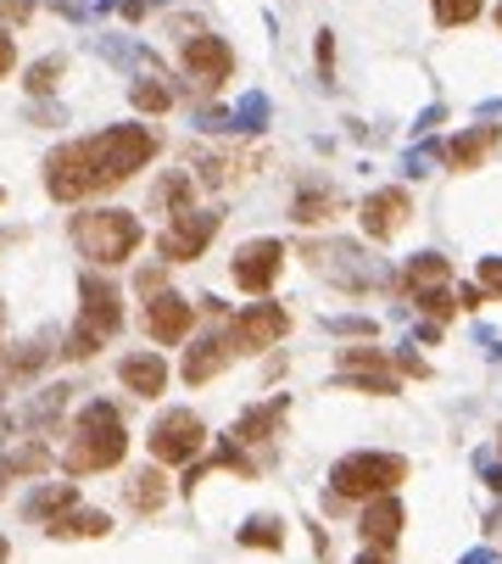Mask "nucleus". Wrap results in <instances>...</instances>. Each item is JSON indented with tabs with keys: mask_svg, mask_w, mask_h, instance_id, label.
Here are the masks:
<instances>
[{
	"mask_svg": "<svg viewBox=\"0 0 502 564\" xmlns=\"http://www.w3.org/2000/svg\"><path fill=\"white\" fill-rule=\"evenodd\" d=\"M129 453V431L112 403H89L79 413V425L68 436V453H62V469L68 476H95V469H118Z\"/></svg>",
	"mask_w": 502,
	"mask_h": 564,
	"instance_id": "obj_1",
	"label": "nucleus"
},
{
	"mask_svg": "<svg viewBox=\"0 0 502 564\" xmlns=\"http://www.w3.org/2000/svg\"><path fill=\"white\" fill-rule=\"evenodd\" d=\"M73 247H79L89 263H100V268H118V263H129L134 247H140V218L123 213V207L79 213V218H73Z\"/></svg>",
	"mask_w": 502,
	"mask_h": 564,
	"instance_id": "obj_2",
	"label": "nucleus"
},
{
	"mask_svg": "<svg viewBox=\"0 0 502 564\" xmlns=\"http://www.w3.org/2000/svg\"><path fill=\"white\" fill-rule=\"evenodd\" d=\"M408 481V458L402 453H346L335 469H330V487L335 497H351V503H369V497H385Z\"/></svg>",
	"mask_w": 502,
	"mask_h": 564,
	"instance_id": "obj_3",
	"label": "nucleus"
},
{
	"mask_svg": "<svg viewBox=\"0 0 502 564\" xmlns=\"http://www.w3.org/2000/svg\"><path fill=\"white\" fill-rule=\"evenodd\" d=\"M95 152V168H100V191H112V184L134 179L151 157H157V134L140 129V123H118V129H100L89 140Z\"/></svg>",
	"mask_w": 502,
	"mask_h": 564,
	"instance_id": "obj_4",
	"label": "nucleus"
},
{
	"mask_svg": "<svg viewBox=\"0 0 502 564\" xmlns=\"http://www.w3.org/2000/svg\"><path fill=\"white\" fill-rule=\"evenodd\" d=\"M79 297H84V308H79V324L68 331V358H89L100 341H112L118 336V324H123V302H118V291L107 286V279H95V274H84L79 279Z\"/></svg>",
	"mask_w": 502,
	"mask_h": 564,
	"instance_id": "obj_5",
	"label": "nucleus"
},
{
	"mask_svg": "<svg viewBox=\"0 0 502 564\" xmlns=\"http://www.w3.org/2000/svg\"><path fill=\"white\" fill-rule=\"evenodd\" d=\"M45 191L57 202H84L100 191V168H95L89 140H73V146H57L45 157Z\"/></svg>",
	"mask_w": 502,
	"mask_h": 564,
	"instance_id": "obj_6",
	"label": "nucleus"
},
{
	"mask_svg": "<svg viewBox=\"0 0 502 564\" xmlns=\"http://www.w3.org/2000/svg\"><path fill=\"white\" fill-rule=\"evenodd\" d=\"M207 447V425L190 413V408H174V413H163V425L151 431V458L157 464H195V453Z\"/></svg>",
	"mask_w": 502,
	"mask_h": 564,
	"instance_id": "obj_7",
	"label": "nucleus"
},
{
	"mask_svg": "<svg viewBox=\"0 0 502 564\" xmlns=\"http://www.w3.org/2000/svg\"><path fill=\"white\" fill-rule=\"evenodd\" d=\"M218 235V213H174V224L157 235V257L163 263H195Z\"/></svg>",
	"mask_w": 502,
	"mask_h": 564,
	"instance_id": "obj_8",
	"label": "nucleus"
},
{
	"mask_svg": "<svg viewBox=\"0 0 502 564\" xmlns=\"http://www.w3.org/2000/svg\"><path fill=\"white\" fill-rule=\"evenodd\" d=\"M285 336H290V313L279 302H258V308L235 313V324H229L235 352H263V347H279Z\"/></svg>",
	"mask_w": 502,
	"mask_h": 564,
	"instance_id": "obj_9",
	"label": "nucleus"
},
{
	"mask_svg": "<svg viewBox=\"0 0 502 564\" xmlns=\"http://www.w3.org/2000/svg\"><path fill=\"white\" fill-rule=\"evenodd\" d=\"M229 268H235V286H240V291L263 297L274 279H279V268H285V247H279V241H246Z\"/></svg>",
	"mask_w": 502,
	"mask_h": 564,
	"instance_id": "obj_10",
	"label": "nucleus"
},
{
	"mask_svg": "<svg viewBox=\"0 0 502 564\" xmlns=\"http://www.w3.org/2000/svg\"><path fill=\"white\" fill-rule=\"evenodd\" d=\"M190 331H195V302L190 297L163 291L157 302H145V336L157 341V347H179Z\"/></svg>",
	"mask_w": 502,
	"mask_h": 564,
	"instance_id": "obj_11",
	"label": "nucleus"
},
{
	"mask_svg": "<svg viewBox=\"0 0 502 564\" xmlns=\"http://www.w3.org/2000/svg\"><path fill=\"white\" fill-rule=\"evenodd\" d=\"M358 218H363V235H369V241H391V235L414 218V196H408V191H396V184H385V191L363 196Z\"/></svg>",
	"mask_w": 502,
	"mask_h": 564,
	"instance_id": "obj_12",
	"label": "nucleus"
},
{
	"mask_svg": "<svg viewBox=\"0 0 502 564\" xmlns=\"http://www.w3.org/2000/svg\"><path fill=\"white\" fill-rule=\"evenodd\" d=\"M184 68H190V79H201L207 89H218V84L235 73V51H229L218 34H190V39H184Z\"/></svg>",
	"mask_w": 502,
	"mask_h": 564,
	"instance_id": "obj_13",
	"label": "nucleus"
},
{
	"mask_svg": "<svg viewBox=\"0 0 502 564\" xmlns=\"http://www.w3.org/2000/svg\"><path fill=\"white\" fill-rule=\"evenodd\" d=\"M229 358H235L229 331H224V336H207V341H195V347L184 352V363H179L184 386H207V381H218V374L229 369Z\"/></svg>",
	"mask_w": 502,
	"mask_h": 564,
	"instance_id": "obj_14",
	"label": "nucleus"
},
{
	"mask_svg": "<svg viewBox=\"0 0 502 564\" xmlns=\"http://www.w3.org/2000/svg\"><path fill=\"white\" fill-rule=\"evenodd\" d=\"M285 397H274V403H258L251 413H240L235 419V431H229V442H240V447H263V442H274L279 436V425H285Z\"/></svg>",
	"mask_w": 502,
	"mask_h": 564,
	"instance_id": "obj_15",
	"label": "nucleus"
},
{
	"mask_svg": "<svg viewBox=\"0 0 502 564\" xmlns=\"http://www.w3.org/2000/svg\"><path fill=\"white\" fill-rule=\"evenodd\" d=\"M358 531H363V542L369 548H396V537H402V503L385 492V497H369V508H363V520H358Z\"/></svg>",
	"mask_w": 502,
	"mask_h": 564,
	"instance_id": "obj_16",
	"label": "nucleus"
},
{
	"mask_svg": "<svg viewBox=\"0 0 502 564\" xmlns=\"http://www.w3.org/2000/svg\"><path fill=\"white\" fill-rule=\"evenodd\" d=\"M497 146H502V129H497V123H480V129L458 134V140L446 146V168H452V173H469V168H480Z\"/></svg>",
	"mask_w": 502,
	"mask_h": 564,
	"instance_id": "obj_17",
	"label": "nucleus"
},
{
	"mask_svg": "<svg viewBox=\"0 0 502 564\" xmlns=\"http://www.w3.org/2000/svg\"><path fill=\"white\" fill-rule=\"evenodd\" d=\"M118 374H123V386H129L134 397H163V386H168V363H163L157 352H134V358H123Z\"/></svg>",
	"mask_w": 502,
	"mask_h": 564,
	"instance_id": "obj_18",
	"label": "nucleus"
},
{
	"mask_svg": "<svg viewBox=\"0 0 502 564\" xmlns=\"http://www.w3.org/2000/svg\"><path fill=\"white\" fill-rule=\"evenodd\" d=\"M446 279H452V263L435 257V252H419V257H408V268L396 274V291L419 297V291H430V286H446Z\"/></svg>",
	"mask_w": 502,
	"mask_h": 564,
	"instance_id": "obj_19",
	"label": "nucleus"
},
{
	"mask_svg": "<svg viewBox=\"0 0 502 564\" xmlns=\"http://www.w3.org/2000/svg\"><path fill=\"white\" fill-rule=\"evenodd\" d=\"M45 531L57 537V542H73V537H107L112 520H107V514H95V508H79V503H73V508H62Z\"/></svg>",
	"mask_w": 502,
	"mask_h": 564,
	"instance_id": "obj_20",
	"label": "nucleus"
},
{
	"mask_svg": "<svg viewBox=\"0 0 502 564\" xmlns=\"http://www.w3.org/2000/svg\"><path fill=\"white\" fill-rule=\"evenodd\" d=\"M123 503H129L134 514H157V508L168 503V476H163V469H140V476L123 487Z\"/></svg>",
	"mask_w": 502,
	"mask_h": 564,
	"instance_id": "obj_21",
	"label": "nucleus"
},
{
	"mask_svg": "<svg viewBox=\"0 0 502 564\" xmlns=\"http://www.w3.org/2000/svg\"><path fill=\"white\" fill-rule=\"evenodd\" d=\"M335 213H340V196H335V191H301L296 207H290L296 224H330Z\"/></svg>",
	"mask_w": 502,
	"mask_h": 564,
	"instance_id": "obj_22",
	"label": "nucleus"
},
{
	"mask_svg": "<svg viewBox=\"0 0 502 564\" xmlns=\"http://www.w3.org/2000/svg\"><path fill=\"white\" fill-rule=\"evenodd\" d=\"M50 469V453L34 442V447H23V453H12V458H0V487H7L12 476H45Z\"/></svg>",
	"mask_w": 502,
	"mask_h": 564,
	"instance_id": "obj_23",
	"label": "nucleus"
},
{
	"mask_svg": "<svg viewBox=\"0 0 502 564\" xmlns=\"http://www.w3.org/2000/svg\"><path fill=\"white\" fill-rule=\"evenodd\" d=\"M190 202H195V179L190 173H174V179L157 184V207L163 213H190Z\"/></svg>",
	"mask_w": 502,
	"mask_h": 564,
	"instance_id": "obj_24",
	"label": "nucleus"
},
{
	"mask_svg": "<svg viewBox=\"0 0 502 564\" xmlns=\"http://www.w3.org/2000/svg\"><path fill=\"white\" fill-rule=\"evenodd\" d=\"M73 503H79V492H73V487H45V492L28 503V520H57V514H62V508H73Z\"/></svg>",
	"mask_w": 502,
	"mask_h": 564,
	"instance_id": "obj_25",
	"label": "nucleus"
},
{
	"mask_svg": "<svg viewBox=\"0 0 502 564\" xmlns=\"http://www.w3.org/2000/svg\"><path fill=\"white\" fill-rule=\"evenodd\" d=\"M430 7H435V23H441V28H464V23L480 17V0H430Z\"/></svg>",
	"mask_w": 502,
	"mask_h": 564,
	"instance_id": "obj_26",
	"label": "nucleus"
},
{
	"mask_svg": "<svg viewBox=\"0 0 502 564\" xmlns=\"http://www.w3.org/2000/svg\"><path fill=\"white\" fill-rule=\"evenodd\" d=\"M240 542H246V548L279 553V548H285V531H279V520H251V526H240Z\"/></svg>",
	"mask_w": 502,
	"mask_h": 564,
	"instance_id": "obj_27",
	"label": "nucleus"
},
{
	"mask_svg": "<svg viewBox=\"0 0 502 564\" xmlns=\"http://www.w3.org/2000/svg\"><path fill=\"white\" fill-rule=\"evenodd\" d=\"M414 302H419V308H425V313H430L435 324H446L452 313H458V308H464V302H458V297H452L446 286H430V291H419Z\"/></svg>",
	"mask_w": 502,
	"mask_h": 564,
	"instance_id": "obj_28",
	"label": "nucleus"
},
{
	"mask_svg": "<svg viewBox=\"0 0 502 564\" xmlns=\"http://www.w3.org/2000/svg\"><path fill=\"white\" fill-rule=\"evenodd\" d=\"M129 96H134V107H140V112H168V107H174V96H168V89H163L157 79H140V84L129 89Z\"/></svg>",
	"mask_w": 502,
	"mask_h": 564,
	"instance_id": "obj_29",
	"label": "nucleus"
},
{
	"mask_svg": "<svg viewBox=\"0 0 502 564\" xmlns=\"http://www.w3.org/2000/svg\"><path fill=\"white\" fill-rule=\"evenodd\" d=\"M57 79H62V62H57V57H45V62L28 73V89H34V96H50V89H57Z\"/></svg>",
	"mask_w": 502,
	"mask_h": 564,
	"instance_id": "obj_30",
	"label": "nucleus"
},
{
	"mask_svg": "<svg viewBox=\"0 0 502 564\" xmlns=\"http://www.w3.org/2000/svg\"><path fill=\"white\" fill-rule=\"evenodd\" d=\"M263 118H268V101L263 96H246L240 112H235V129H263Z\"/></svg>",
	"mask_w": 502,
	"mask_h": 564,
	"instance_id": "obj_31",
	"label": "nucleus"
},
{
	"mask_svg": "<svg viewBox=\"0 0 502 564\" xmlns=\"http://www.w3.org/2000/svg\"><path fill=\"white\" fill-rule=\"evenodd\" d=\"M480 286L486 297H502V257H480Z\"/></svg>",
	"mask_w": 502,
	"mask_h": 564,
	"instance_id": "obj_32",
	"label": "nucleus"
},
{
	"mask_svg": "<svg viewBox=\"0 0 502 564\" xmlns=\"http://www.w3.org/2000/svg\"><path fill=\"white\" fill-rule=\"evenodd\" d=\"M28 12H34V0H0V17L7 23H28Z\"/></svg>",
	"mask_w": 502,
	"mask_h": 564,
	"instance_id": "obj_33",
	"label": "nucleus"
},
{
	"mask_svg": "<svg viewBox=\"0 0 502 564\" xmlns=\"http://www.w3.org/2000/svg\"><path fill=\"white\" fill-rule=\"evenodd\" d=\"M12 62H17V45H12V34H7V28H0V79L12 73Z\"/></svg>",
	"mask_w": 502,
	"mask_h": 564,
	"instance_id": "obj_34",
	"label": "nucleus"
},
{
	"mask_svg": "<svg viewBox=\"0 0 502 564\" xmlns=\"http://www.w3.org/2000/svg\"><path fill=\"white\" fill-rule=\"evenodd\" d=\"M330 62H335V39L319 34V68H324V79H330Z\"/></svg>",
	"mask_w": 502,
	"mask_h": 564,
	"instance_id": "obj_35",
	"label": "nucleus"
},
{
	"mask_svg": "<svg viewBox=\"0 0 502 564\" xmlns=\"http://www.w3.org/2000/svg\"><path fill=\"white\" fill-rule=\"evenodd\" d=\"M480 476H486V487H491V492H502V469H497V464H486V458H480Z\"/></svg>",
	"mask_w": 502,
	"mask_h": 564,
	"instance_id": "obj_36",
	"label": "nucleus"
},
{
	"mask_svg": "<svg viewBox=\"0 0 502 564\" xmlns=\"http://www.w3.org/2000/svg\"><path fill=\"white\" fill-rule=\"evenodd\" d=\"M358 564H391V553H385V548H369V553H363Z\"/></svg>",
	"mask_w": 502,
	"mask_h": 564,
	"instance_id": "obj_37",
	"label": "nucleus"
},
{
	"mask_svg": "<svg viewBox=\"0 0 502 564\" xmlns=\"http://www.w3.org/2000/svg\"><path fill=\"white\" fill-rule=\"evenodd\" d=\"M464 564H491V553H469V559H464Z\"/></svg>",
	"mask_w": 502,
	"mask_h": 564,
	"instance_id": "obj_38",
	"label": "nucleus"
},
{
	"mask_svg": "<svg viewBox=\"0 0 502 564\" xmlns=\"http://www.w3.org/2000/svg\"><path fill=\"white\" fill-rule=\"evenodd\" d=\"M7 559H12V542H7V537H0V564H7Z\"/></svg>",
	"mask_w": 502,
	"mask_h": 564,
	"instance_id": "obj_39",
	"label": "nucleus"
},
{
	"mask_svg": "<svg viewBox=\"0 0 502 564\" xmlns=\"http://www.w3.org/2000/svg\"><path fill=\"white\" fill-rule=\"evenodd\" d=\"M0 431H7V403H0Z\"/></svg>",
	"mask_w": 502,
	"mask_h": 564,
	"instance_id": "obj_40",
	"label": "nucleus"
},
{
	"mask_svg": "<svg viewBox=\"0 0 502 564\" xmlns=\"http://www.w3.org/2000/svg\"><path fill=\"white\" fill-rule=\"evenodd\" d=\"M497 28H502V7H497Z\"/></svg>",
	"mask_w": 502,
	"mask_h": 564,
	"instance_id": "obj_41",
	"label": "nucleus"
},
{
	"mask_svg": "<svg viewBox=\"0 0 502 564\" xmlns=\"http://www.w3.org/2000/svg\"><path fill=\"white\" fill-rule=\"evenodd\" d=\"M497 447H502V425H497Z\"/></svg>",
	"mask_w": 502,
	"mask_h": 564,
	"instance_id": "obj_42",
	"label": "nucleus"
}]
</instances>
